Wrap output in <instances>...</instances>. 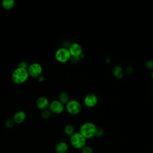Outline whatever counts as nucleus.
Instances as JSON below:
<instances>
[{"label":"nucleus","mask_w":153,"mask_h":153,"mask_svg":"<svg viewBox=\"0 0 153 153\" xmlns=\"http://www.w3.org/2000/svg\"><path fill=\"white\" fill-rule=\"evenodd\" d=\"M97 126L91 122L83 123L79 128V133L86 139H90L95 137V133Z\"/></svg>","instance_id":"f257e3e1"},{"label":"nucleus","mask_w":153,"mask_h":153,"mask_svg":"<svg viewBox=\"0 0 153 153\" xmlns=\"http://www.w3.org/2000/svg\"><path fill=\"white\" fill-rule=\"evenodd\" d=\"M29 76L27 69L17 67L13 71L11 75V79L15 84H21L26 81Z\"/></svg>","instance_id":"f03ea898"},{"label":"nucleus","mask_w":153,"mask_h":153,"mask_svg":"<svg viewBox=\"0 0 153 153\" xmlns=\"http://www.w3.org/2000/svg\"><path fill=\"white\" fill-rule=\"evenodd\" d=\"M69 137L70 144L75 149L81 150L86 145L87 139L79 132H75Z\"/></svg>","instance_id":"7ed1b4c3"},{"label":"nucleus","mask_w":153,"mask_h":153,"mask_svg":"<svg viewBox=\"0 0 153 153\" xmlns=\"http://www.w3.org/2000/svg\"><path fill=\"white\" fill-rule=\"evenodd\" d=\"M65 108L66 111L71 115H75L78 114L82 109L81 103L76 100L72 99L66 104Z\"/></svg>","instance_id":"20e7f679"},{"label":"nucleus","mask_w":153,"mask_h":153,"mask_svg":"<svg viewBox=\"0 0 153 153\" xmlns=\"http://www.w3.org/2000/svg\"><path fill=\"white\" fill-rule=\"evenodd\" d=\"M55 58L60 63H66L70 60L71 55L68 49L65 48H60L55 52Z\"/></svg>","instance_id":"39448f33"},{"label":"nucleus","mask_w":153,"mask_h":153,"mask_svg":"<svg viewBox=\"0 0 153 153\" xmlns=\"http://www.w3.org/2000/svg\"><path fill=\"white\" fill-rule=\"evenodd\" d=\"M27 71L29 76L33 78H38V76L41 75L42 72V68L39 63L34 62L28 66Z\"/></svg>","instance_id":"423d86ee"},{"label":"nucleus","mask_w":153,"mask_h":153,"mask_svg":"<svg viewBox=\"0 0 153 153\" xmlns=\"http://www.w3.org/2000/svg\"><path fill=\"white\" fill-rule=\"evenodd\" d=\"M48 108L51 112L55 114H59L63 112L65 109V105L59 100H54L50 102Z\"/></svg>","instance_id":"0eeeda50"},{"label":"nucleus","mask_w":153,"mask_h":153,"mask_svg":"<svg viewBox=\"0 0 153 153\" xmlns=\"http://www.w3.org/2000/svg\"><path fill=\"white\" fill-rule=\"evenodd\" d=\"M98 103L97 96L93 93H89L87 94L84 99V103L85 106L88 108H93Z\"/></svg>","instance_id":"6e6552de"},{"label":"nucleus","mask_w":153,"mask_h":153,"mask_svg":"<svg viewBox=\"0 0 153 153\" xmlns=\"http://www.w3.org/2000/svg\"><path fill=\"white\" fill-rule=\"evenodd\" d=\"M68 50L70 52L71 57H79L80 58V56L83 54L82 48L78 43H72Z\"/></svg>","instance_id":"1a4fd4ad"},{"label":"nucleus","mask_w":153,"mask_h":153,"mask_svg":"<svg viewBox=\"0 0 153 153\" xmlns=\"http://www.w3.org/2000/svg\"><path fill=\"white\" fill-rule=\"evenodd\" d=\"M50 105V102L48 99L44 97V96H41L39 97L36 100V106L42 110L47 109Z\"/></svg>","instance_id":"9d476101"},{"label":"nucleus","mask_w":153,"mask_h":153,"mask_svg":"<svg viewBox=\"0 0 153 153\" xmlns=\"http://www.w3.org/2000/svg\"><path fill=\"white\" fill-rule=\"evenodd\" d=\"M26 118V114L23 111L20 110L17 111L13 115V120L16 124L23 123Z\"/></svg>","instance_id":"9b49d317"},{"label":"nucleus","mask_w":153,"mask_h":153,"mask_svg":"<svg viewBox=\"0 0 153 153\" xmlns=\"http://www.w3.org/2000/svg\"><path fill=\"white\" fill-rule=\"evenodd\" d=\"M68 150L69 145L65 141H60L55 146V151L57 153H67Z\"/></svg>","instance_id":"f8f14e48"},{"label":"nucleus","mask_w":153,"mask_h":153,"mask_svg":"<svg viewBox=\"0 0 153 153\" xmlns=\"http://www.w3.org/2000/svg\"><path fill=\"white\" fill-rule=\"evenodd\" d=\"M112 72L114 75L117 78L120 79L124 76L123 69L120 66H115L112 69Z\"/></svg>","instance_id":"ddd939ff"},{"label":"nucleus","mask_w":153,"mask_h":153,"mask_svg":"<svg viewBox=\"0 0 153 153\" xmlns=\"http://www.w3.org/2000/svg\"><path fill=\"white\" fill-rule=\"evenodd\" d=\"M15 5V1L14 0H3L2 1V7L7 10L12 9Z\"/></svg>","instance_id":"4468645a"},{"label":"nucleus","mask_w":153,"mask_h":153,"mask_svg":"<svg viewBox=\"0 0 153 153\" xmlns=\"http://www.w3.org/2000/svg\"><path fill=\"white\" fill-rule=\"evenodd\" d=\"M63 132L66 136L70 137L75 133V128L72 125L66 124L63 128Z\"/></svg>","instance_id":"2eb2a0df"},{"label":"nucleus","mask_w":153,"mask_h":153,"mask_svg":"<svg viewBox=\"0 0 153 153\" xmlns=\"http://www.w3.org/2000/svg\"><path fill=\"white\" fill-rule=\"evenodd\" d=\"M58 100L63 104H66L69 101V96L67 93L62 92L59 95Z\"/></svg>","instance_id":"dca6fc26"},{"label":"nucleus","mask_w":153,"mask_h":153,"mask_svg":"<svg viewBox=\"0 0 153 153\" xmlns=\"http://www.w3.org/2000/svg\"><path fill=\"white\" fill-rule=\"evenodd\" d=\"M51 111L49 110V109H44L41 112V117L43 118V119H45V120H47L48 118H49L51 116Z\"/></svg>","instance_id":"f3484780"},{"label":"nucleus","mask_w":153,"mask_h":153,"mask_svg":"<svg viewBox=\"0 0 153 153\" xmlns=\"http://www.w3.org/2000/svg\"><path fill=\"white\" fill-rule=\"evenodd\" d=\"M81 153H94V151L91 146L85 145L81 149Z\"/></svg>","instance_id":"a211bd4d"},{"label":"nucleus","mask_w":153,"mask_h":153,"mask_svg":"<svg viewBox=\"0 0 153 153\" xmlns=\"http://www.w3.org/2000/svg\"><path fill=\"white\" fill-rule=\"evenodd\" d=\"M14 124H15V123L13 119H7L5 121V126L8 128H12L14 126Z\"/></svg>","instance_id":"6ab92c4d"},{"label":"nucleus","mask_w":153,"mask_h":153,"mask_svg":"<svg viewBox=\"0 0 153 153\" xmlns=\"http://www.w3.org/2000/svg\"><path fill=\"white\" fill-rule=\"evenodd\" d=\"M104 134L103 129L100 127H97L95 133V137H102Z\"/></svg>","instance_id":"aec40b11"},{"label":"nucleus","mask_w":153,"mask_h":153,"mask_svg":"<svg viewBox=\"0 0 153 153\" xmlns=\"http://www.w3.org/2000/svg\"><path fill=\"white\" fill-rule=\"evenodd\" d=\"M146 68L149 71H153V60H148L145 63Z\"/></svg>","instance_id":"412c9836"},{"label":"nucleus","mask_w":153,"mask_h":153,"mask_svg":"<svg viewBox=\"0 0 153 153\" xmlns=\"http://www.w3.org/2000/svg\"><path fill=\"white\" fill-rule=\"evenodd\" d=\"M18 68H23V69H27V68H28V65L27 63L25 62V61H22L20 62L18 64V66H17Z\"/></svg>","instance_id":"4be33fe9"},{"label":"nucleus","mask_w":153,"mask_h":153,"mask_svg":"<svg viewBox=\"0 0 153 153\" xmlns=\"http://www.w3.org/2000/svg\"><path fill=\"white\" fill-rule=\"evenodd\" d=\"M71 44H72V43L69 41L66 40L63 43V48H66V49H69V48L70 47Z\"/></svg>","instance_id":"5701e85b"},{"label":"nucleus","mask_w":153,"mask_h":153,"mask_svg":"<svg viewBox=\"0 0 153 153\" xmlns=\"http://www.w3.org/2000/svg\"><path fill=\"white\" fill-rule=\"evenodd\" d=\"M80 58L79 57H71L70 60L72 62V63H77L79 60Z\"/></svg>","instance_id":"b1692460"},{"label":"nucleus","mask_w":153,"mask_h":153,"mask_svg":"<svg viewBox=\"0 0 153 153\" xmlns=\"http://www.w3.org/2000/svg\"><path fill=\"white\" fill-rule=\"evenodd\" d=\"M37 78L39 82H43L44 81V76L42 75H40L39 76H38Z\"/></svg>","instance_id":"393cba45"},{"label":"nucleus","mask_w":153,"mask_h":153,"mask_svg":"<svg viewBox=\"0 0 153 153\" xmlns=\"http://www.w3.org/2000/svg\"><path fill=\"white\" fill-rule=\"evenodd\" d=\"M151 77H152V78L153 79V71H152V73H151Z\"/></svg>","instance_id":"a878e982"},{"label":"nucleus","mask_w":153,"mask_h":153,"mask_svg":"<svg viewBox=\"0 0 153 153\" xmlns=\"http://www.w3.org/2000/svg\"><path fill=\"white\" fill-rule=\"evenodd\" d=\"M152 93H153V88H152Z\"/></svg>","instance_id":"bb28decb"},{"label":"nucleus","mask_w":153,"mask_h":153,"mask_svg":"<svg viewBox=\"0 0 153 153\" xmlns=\"http://www.w3.org/2000/svg\"><path fill=\"white\" fill-rule=\"evenodd\" d=\"M67 153H71V152H67Z\"/></svg>","instance_id":"cd10ccee"}]
</instances>
